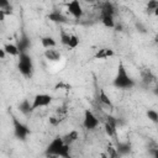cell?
I'll list each match as a JSON object with an SVG mask.
<instances>
[{
	"mask_svg": "<svg viewBox=\"0 0 158 158\" xmlns=\"http://www.w3.org/2000/svg\"><path fill=\"white\" fill-rule=\"evenodd\" d=\"M112 85L120 90H130V89H133L136 85L135 79L128 74V72L122 62H120L117 65V70H116L114 80H112Z\"/></svg>",
	"mask_w": 158,
	"mask_h": 158,
	"instance_id": "cell-1",
	"label": "cell"
},
{
	"mask_svg": "<svg viewBox=\"0 0 158 158\" xmlns=\"http://www.w3.org/2000/svg\"><path fill=\"white\" fill-rule=\"evenodd\" d=\"M46 156H54V157H70V146L65 144L62 139V136H56L46 148Z\"/></svg>",
	"mask_w": 158,
	"mask_h": 158,
	"instance_id": "cell-2",
	"label": "cell"
},
{
	"mask_svg": "<svg viewBox=\"0 0 158 158\" xmlns=\"http://www.w3.org/2000/svg\"><path fill=\"white\" fill-rule=\"evenodd\" d=\"M17 57H19V62H17L19 72L23 77L30 78L32 75V73H33V60H32V57L27 52H21Z\"/></svg>",
	"mask_w": 158,
	"mask_h": 158,
	"instance_id": "cell-3",
	"label": "cell"
},
{
	"mask_svg": "<svg viewBox=\"0 0 158 158\" xmlns=\"http://www.w3.org/2000/svg\"><path fill=\"white\" fill-rule=\"evenodd\" d=\"M12 127L15 137L20 141H25L28 137V135H31V130L28 128V126L21 122L16 116H12Z\"/></svg>",
	"mask_w": 158,
	"mask_h": 158,
	"instance_id": "cell-4",
	"label": "cell"
},
{
	"mask_svg": "<svg viewBox=\"0 0 158 158\" xmlns=\"http://www.w3.org/2000/svg\"><path fill=\"white\" fill-rule=\"evenodd\" d=\"M99 125H100V120L98 118V116L91 110L85 109L84 110V116H83V127L88 131H93Z\"/></svg>",
	"mask_w": 158,
	"mask_h": 158,
	"instance_id": "cell-5",
	"label": "cell"
},
{
	"mask_svg": "<svg viewBox=\"0 0 158 158\" xmlns=\"http://www.w3.org/2000/svg\"><path fill=\"white\" fill-rule=\"evenodd\" d=\"M52 95L49 94H44V93H41V94H36L32 99V109L33 111L37 110V109H41V107H46V106H49L52 104Z\"/></svg>",
	"mask_w": 158,
	"mask_h": 158,
	"instance_id": "cell-6",
	"label": "cell"
},
{
	"mask_svg": "<svg viewBox=\"0 0 158 158\" xmlns=\"http://www.w3.org/2000/svg\"><path fill=\"white\" fill-rule=\"evenodd\" d=\"M67 11H68L74 19H77V20H79V19L83 16V14H84L83 7H81L79 0H70V1L67 4Z\"/></svg>",
	"mask_w": 158,
	"mask_h": 158,
	"instance_id": "cell-7",
	"label": "cell"
},
{
	"mask_svg": "<svg viewBox=\"0 0 158 158\" xmlns=\"http://www.w3.org/2000/svg\"><path fill=\"white\" fill-rule=\"evenodd\" d=\"M116 127H117V120L114 116H107L105 125H104V130L105 133L109 137H114L116 135Z\"/></svg>",
	"mask_w": 158,
	"mask_h": 158,
	"instance_id": "cell-8",
	"label": "cell"
},
{
	"mask_svg": "<svg viewBox=\"0 0 158 158\" xmlns=\"http://www.w3.org/2000/svg\"><path fill=\"white\" fill-rule=\"evenodd\" d=\"M47 19H48L51 22H54V23H67V22L69 21V19H68L67 15H64L63 12L57 11V10L49 12V14L47 15Z\"/></svg>",
	"mask_w": 158,
	"mask_h": 158,
	"instance_id": "cell-9",
	"label": "cell"
},
{
	"mask_svg": "<svg viewBox=\"0 0 158 158\" xmlns=\"http://www.w3.org/2000/svg\"><path fill=\"white\" fill-rule=\"evenodd\" d=\"M44 58L48 60V62H53V63H57L62 59V54L59 51L54 49V48H47L43 53Z\"/></svg>",
	"mask_w": 158,
	"mask_h": 158,
	"instance_id": "cell-10",
	"label": "cell"
},
{
	"mask_svg": "<svg viewBox=\"0 0 158 158\" xmlns=\"http://www.w3.org/2000/svg\"><path fill=\"white\" fill-rule=\"evenodd\" d=\"M78 138H79V133H78L77 130H72V131H69V132H67L65 135L62 136L63 142L65 144H68V146H72L74 142L78 141Z\"/></svg>",
	"mask_w": 158,
	"mask_h": 158,
	"instance_id": "cell-11",
	"label": "cell"
},
{
	"mask_svg": "<svg viewBox=\"0 0 158 158\" xmlns=\"http://www.w3.org/2000/svg\"><path fill=\"white\" fill-rule=\"evenodd\" d=\"M17 48H19V51H20V53L21 52H27V49L30 48V46H31V41H30V38L25 35V33H22V36L17 40Z\"/></svg>",
	"mask_w": 158,
	"mask_h": 158,
	"instance_id": "cell-12",
	"label": "cell"
},
{
	"mask_svg": "<svg viewBox=\"0 0 158 158\" xmlns=\"http://www.w3.org/2000/svg\"><path fill=\"white\" fill-rule=\"evenodd\" d=\"M115 52L111 48H100L95 54H94V59H107L110 57H114Z\"/></svg>",
	"mask_w": 158,
	"mask_h": 158,
	"instance_id": "cell-13",
	"label": "cell"
},
{
	"mask_svg": "<svg viewBox=\"0 0 158 158\" xmlns=\"http://www.w3.org/2000/svg\"><path fill=\"white\" fill-rule=\"evenodd\" d=\"M19 110H20V112L23 114L25 116L30 115V114L33 111V109H32V101H30L28 99H23V100L19 104Z\"/></svg>",
	"mask_w": 158,
	"mask_h": 158,
	"instance_id": "cell-14",
	"label": "cell"
},
{
	"mask_svg": "<svg viewBox=\"0 0 158 158\" xmlns=\"http://www.w3.org/2000/svg\"><path fill=\"white\" fill-rule=\"evenodd\" d=\"M41 44L43 48H56L57 47V41L52 36H43L41 37Z\"/></svg>",
	"mask_w": 158,
	"mask_h": 158,
	"instance_id": "cell-15",
	"label": "cell"
},
{
	"mask_svg": "<svg viewBox=\"0 0 158 158\" xmlns=\"http://www.w3.org/2000/svg\"><path fill=\"white\" fill-rule=\"evenodd\" d=\"M2 48H4V51H5V53H6L7 56L17 57V56L20 54V51H19L17 46H16V44H14V43H6Z\"/></svg>",
	"mask_w": 158,
	"mask_h": 158,
	"instance_id": "cell-16",
	"label": "cell"
},
{
	"mask_svg": "<svg viewBox=\"0 0 158 158\" xmlns=\"http://www.w3.org/2000/svg\"><path fill=\"white\" fill-rule=\"evenodd\" d=\"M115 12L116 11H115V6L112 5V2L105 1L101 5V15H111V16H114Z\"/></svg>",
	"mask_w": 158,
	"mask_h": 158,
	"instance_id": "cell-17",
	"label": "cell"
},
{
	"mask_svg": "<svg viewBox=\"0 0 158 158\" xmlns=\"http://www.w3.org/2000/svg\"><path fill=\"white\" fill-rule=\"evenodd\" d=\"M101 23L106 28H115L116 27V22L114 20V16H111V15H101Z\"/></svg>",
	"mask_w": 158,
	"mask_h": 158,
	"instance_id": "cell-18",
	"label": "cell"
},
{
	"mask_svg": "<svg viewBox=\"0 0 158 158\" xmlns=\"http://www.w3.org/2000/svg\"><path fill=\"white\" fill-rule=\"evenodd\" d=\"M99 101H100L101 104H104V105L109 106V107H112V106H114V104H112V101H111L110 96L106 94V91H105L104 89H101V90H100V93H99Z\"/></svg>",
	"mask_w": 158,
	"mask_h": 158,
	"instance_id": "cell-19",
	"label": "cell"
},
{
	"mask_svg": "<svg viewBox=\"0 0 158 158\" xmlns=\"http://www.w3.org/2000/svg\"><path fill=\"white\" fill-rule=\"evenodd\" d=\"M147 11L148 12H153L154 15H157V12H158V1L157 0H148Z\"/></svg>",
	"mask_w": 158,
	"mask_h": 158,
	"instance_id": "cell-20",
	"label": "cell"
},
{
	"mask_svg": "<svg viewBox=\"0 0 158 158\" xmlns=\"http://www.w3.org/2000/svg\"><path fill=\"white\" fill-rule=\"evenodd\" d=\"M146 116L148 117V120H149L151 122H153V123H157V122H158V112H157L154 109H149V110H147Z\"/></svg>",
	"mask_w": 158,
	"mask_h": 158,
	"instance_id": "cell-21",
	"label": "cell"
},
{
	"mask_svg": "<svg viewBox=\"0 0 158 158\" xmlns=\"http://www.w3.org/2000/svg\"><path fill=\"white\" fill-rule=\"evenodd\" d=\"M79 43H80V41H79V37L77 36V35H70V38H69V42H68V47L69 48H72V49H74V48H77L78 46H79Z\"/></svg>",
	"mask_w": 158,
	"mask_h": 158,
	"instance_id": "cell-22",
	"label": "cell"
},
{
	"mask_svg": "<svg viewBox=\"0 0 158 158\" xmlns=\"http://www.w3.org/2000/svg\"><path fill=\"white\" fill-rule=\"evenodd\" d=\"M116 151H117V154H121V156L127 154L130 152V144L128 143H118Z\"/></svg>",
	"mask_w": 158,
	"mask_h": 158,
	"instance_id": "cell-23",
	"label": "cell"
},
{
	"mask_svg": "<svg viewBox=\"0 0 158 158\" xmlns=\"http://www.w3.org/2000/svg\"><path fill=\"white\" fill-rule=\"evenodd\" d=\"M142 78H143V81L146 84H151V83H153L156 80V77L151 73V70H146V73L142 74Z\"/></svg>",
	"mask_w": 158,
	"mask_h": 158,
	"instance_id": "cell-24",
	"label": "cell"
},
{
	"mask_svg": "<svg viewBox=\"0 0 158 158\" xmlns=\"http://www.w3.org/2000/svg\"><path fill=\"white\" fill-rule=\"evenodd\" d=\"M69 38H70V35H69L68 32H65L64 30H62V31H60V37H59L60 43L64 44V46H67L68 42H69Z\"/></svg>",
	"mask_w": 158,
	"mask_h": 158,
	"instance_id": "cell-25",
	"label": "cell"
},
{
	"mask_svg": "<svg viewBox=\"0 0 158 158\" xmlns=\"http://www.w3.org/2000/svg\"><path fill=\"white\" fill-rule=\"evenodd\" d=\"M54 89L56 90H70L72 89V85L68 84V83H64V81H59L54 85Z\"/></svg>",
	"mask_w": 158,
	"mask_h": 158,
	"instance_id": "cell-26",
	"label": "cell"
},
{
	"mask_svg": "<svg viewBox=\"0 0 158 158\" xmlns=\"http://www.w3.org/2000/svg\"><path fill=\"white\" fill-rule=\"evenodd\" d=\"M62 120L63 118H59V117H56V116H52V117H49V125H52V126H57V125H59L60 122H62Z\"/></svg>",
	"mask_w": 158,
	"mask_h": 158,
	"instance_id": "cell-27",
	"label": "cell"
},
{
	"mask_svg": "<svg viewBox=\"0 0 158 158\" xmlns=\"http://www.w3.org/2000/svg\"><path fill=\"white\" fill-rule=\"evenodd\" d=\"M10 6V0H0V9H7Z\"/></svg>",
	"mask_w": 158,
	"mask_h": 158,
	"instance_id": "cell-28",
	"label": "cell"
},
{
	"mask_svg": "<svg viewBox=\"0 0 158 158\" xmlns=\"http://www.w3.org/2000/svg\"><path fill=\"white\" fill-rule=\"evenodd\" d=\"M7 54L5 53V51H4V48H0V59H5V57H6Z\"/></svg>",
	"mask_w": 158,
	"mask_h": 158,
	"instance_id": "cell-29",
	"label": "cell"
},
{
	"mask_svg": "<svg viewBox=\"0 0 158 158\" xmlns=\"http://www.w3.org/2000/svg\"><path fill=\"white\" fill-rule=\"evenodd\" d=\"M98 0H84V2H86V4H94V2H96Z\"/></svg>",
	"mask_w": 158,
	"mask_h": 158,
	"instance_id": "cell-30",
	"label": "cell"
}]
</instances>
